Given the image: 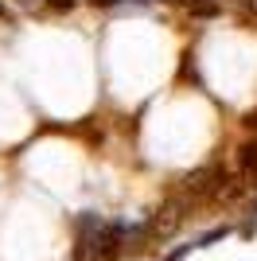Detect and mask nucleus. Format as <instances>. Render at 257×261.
Returning a JSON list of instances; mask_svg holds the SVG:
<instances>
[{"label": "nucleus", "mask_w": 257, "mask_h": 261, "mask_svg": "<svg viewBox=\"0 0 257 261\" xmlns=\"http://www.w3.org/2000/svg\"><path fill=\"white\" fill-rule=\"evenodd\" d=\"M187 8H191V16H199V20H214V16L222 12L218 4H214V0H191Z\"/></svg>", "instance_id": "1"}, {"label": "nucleus", "mask_w": 257, "mask_h": 261, "mask_svg": "<svg viewBox=\"0 0 257 261\" xmlns=\"http://www.w3.org/2000/svg\"><path fill=\"white\" fill-rule=\"evenodd\" d=\"M238 160H242V168L246 172H257V141H246L242 148H238Z\"/></svg>", "instance_id": "2"}, {"label": "nucleus", "mask_w": 257, "mask_h": 261, "mask_svg": "<svg viewBox=\"0 0 257 261\" xmlns=\"http://www.w3.org/2000/svg\"><path fill=\"white\" fill-rule=\"evenodd\" d=\"M4 16H8V8H4V4H0V20H4Z\"/></svg>", "instance_id": "5"}, {"label": "nucleus", "mask_w": 257, "mask_h": 261, "mask_svg": "<svg viewBox=\"0 0 257 261\" xmlns=\"http://www.w3.org/2000/svg\"><path fill=\"white\" fill-rule=\"evenodd\" d=\"M47 8H55V12H70V8H74V0H47Z\"/></svg>", "instance_id": "3"}, {"label": "nucleus", "mask_w": 257, "mask_h": 261, "mask_svg": "<svg viewBox=\"0 0 257 261\" xmlns=\"http://www.w3.org/2000/svg\"><path fill=\"white\" fill-rule=\"evenodd\" d=\"M94 8H113V4H121V0H90Z\"/></svg>", "instance_id": "4"}]
</instances>
